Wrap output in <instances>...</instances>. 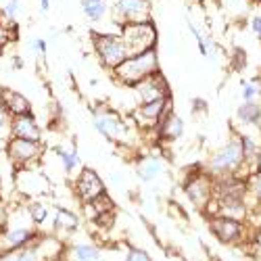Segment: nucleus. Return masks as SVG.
Instances as JSON below:
<instances>
[{"label":"nucleus","instance_id":"1","mask_svg":"<svg viewBox=\"0 0 261 261\" xmlns=\"http://www.w3.org/2000/svg\"><path fill=\"white\" fill-rule=\"evenodd\" d=\"M245 169H249V165L245 161V153H243L241 142H238V136L230 138L222 148H217L205 165V171L211 178H222V176H241V178H245L243 176Z\"/></svg>","mask_w":261,"mask_h":261},{"label":"nucleus","instance_id":"2","mask_svg":"<svg viewBox=\"0 0 261 261\" xmlns=\"http://www.w3.org/2000/svg\"><path fill=\"white\" fill-rule=\"evenodd\" d=\"M161 67H159V55H157V48H150L146 53H140V55H134V57H127L119 67L113 69V75L117 77L119 84L123 86H136L138 82L150 77L159 73Z\"/></svg>","mask_w":261,"mask_h":261},{"label":"nucleus","instance_id":"3","mask_svg":"<svg viewBox=\"0 0 261 261\" xmlns=\"http://www.w3.org/2000/svg\"><path fill=\"white\" fill-rule=\"evenodd\" d=\"M119 36L127 48V55L134 57L155 48L157 44V30L153 21H136V23H123Z\"/></svg>","mask_w":261,"mask_h":261},{"label":"nucleus","instance_id":"4","mask_svg":"<svg viewBox=\"0 0 261 261\" xmlns=\"http://www.w3.org/2000/svg\"><path fill=\"white\" fill-rule=\"evenodd\" d=\"M92 44L107 69H115L129 57L119 34H92Z\"/></svg>","mask_w":261,"mask_h":261},{"label":"nucleus","instance_id":"5","mask_svg":"<svg viewBox=\"0 0 261 261\" xmlns=\"http://www.w3.org/2000/svg\"><path fill=\"white\" fill-rule=\"evenodd\" d=\"M92 121H94V127L98 132L115 144H125L129 140V127L127 123L113 111L109 109H96L92 113Z\"/></svg>","mask_w":261,"mask_h":261},{"label":"nucleus","instance_id":"6","mask_svg":"<svg viewBox=\"0 0 261 261\" xmlns=\"http://www.w3.org/2000/svg\"><path fill=\"white\" fill-rule=\"evenodd\" d=\"M42 155H44V144L42 142L23 138H9L7 142V157L17 169L34 167V163H38Z\"/></svg>","mask_w":261,"mask_h":261},{"label":"nucleus","instance_id":"7","mask_svg":"<svg viewBox=\"0 0 261 261\" xmlns=\"http://www.w3.org/2000/svg\"><path fill=\"white\" fill-rule=\"evenodd\" d=\"M184 194L194 207L205 211L213 199V178L207 171L190 173L184 180Z\"/></svg>","mask_w":261,"mask_h":261},{"label":"nucleus","instance_id":"8","mask_svg":"<svg viewBox=\"0 0 261 261\" xmlns=\"http://www.w3.org/2000/svg\"><path fill=\"white\" fill-rule=\"evenodd\" d=\"M42 234L34 228L32 222L28 224H7V228L0 232V251L7 249H19V247H28L36 243Z\"/></svg>","mask_w":261,"mask_h":261},{"label":"nucleus","instance_id":"9","mask_svg":"<svg viewBox=\"0 0 261 261\" xmlns=\"http://www.w3.org/2000/svg\"><path fill=\"white\" fill-rule=\"evenodd\" d=\"M73 190L82 203H90L105 194V182L100 180V176L94 169L82 167L73 180Z\"/></svg>","mask_w":261,"mask_h":261},{"label":"nucleus","instance_id":"10","mask_svg":"<svg viewBox=\"0 0 261 261\" xmlns=\"http://www.w3.org/2000/svg\"><path fill=\"white\" fill-rule=\"evenodd\" d=\"M113 19L119 21V25L150 21V0H115Z\"/></svg>","mask_w":261,"mask_h":261},{"label":"nucleus","instance_id":"11","mask_svg":"<svg viewBox=\"0 0 261 261\" xmlns=\"http://www.w3.org/2000/svg\"><path fill=\"white\" fill-rule=\"evenodd\" d=\"M132 88H134L136 98H138L140 105L169 98V86H167V80L163 77L161 71L146 77V80H142V82H138L136 86H132Z\"/></svg>","mask_w":261,"mask_h":261},{"label":"nucleus","instance_id":"12","mask_svg":"<svg viewBox=\"0 0 261 261\" xmlns=\"http://www.w3.org/2000/svg\"><path fill=\"white\" fill-rule=\"evenodd\" d=\"M209 228L213 232V236L224 245H236L243 241L245 236V226L243 222L230 220V217H222V215H213L209 217Z\"/></svg>","mask_w":261,"mask_h":261},{"label":"nucleus","instance_id":"13","mask_svg":"<svg viewBox=\"0 0 261 261\" xmlns=\"http://www.w3.org/2000/svg\"><path fill=\"white\" fill-rule=\"evenodd\" d=\"M50 238L48 236H40L36 243L28 247H19V249H7L0 251V261H48L46 245Z\"/></svg>","mask_w":261,"mask_h":261},{"label":"nucleus","instance_id":"14","mask_svg":"<svg viewBox=\"0 0 261 261\" xmlns=\"http://www.w3.org/2000/svg\"><path fill=\"white\" fill-rule=\"evenodd\" d=\"M169 107H173V100L171 96L165 98V100H155V102H146V105H140L134 113V121L138 123V127H157L161 115L167 111Z\"/></svg>","mask_w":261,"mask_h":261},{"label":"nucleus","instance_id":"15","mask_svg":"<svg viewBox=\"0 0 261 261\" xmlns=\"http://www.w3.org/2000/svg\"><path fill=\"white\" fill-rule=\"evenodd\" d=\"M155 132H157V138L161 142H173L184 134V121L180 119V115L176 111H173V107H169L167 111L161 115Z\"/></svg>","mask_w":261,"mask_h":261},{"label":"nucleus","instance_id":"16","mask_svg":"<svg viewBox=\"0 0 261 261\" xmlns=\"http://www.w3.org/2000/svg\"><path fill=\"white\" fill-rule=\"evenodd\" d=\"M9 134H11V138H23V140L42 142V127L38 125V121L32 113L21 115V117H13Z\"/></svg>","mask_w":261,"mask_h":261},{"label":"nucleus","instance_id":"17","mask_svg":"<svg viewBox=\"0 0 261 261\" xmlns=\"http://www.w3.org/2000/svg\"><path fill=\"white\" fill-rule=\"evenodd\" d=\"M0 107L11 115V119L32 113V102L13 88H0Z\"/></svg>","mask_w":261,"mask_h":261},{"label":"nucleus","instance_id":"18","mask_svg":"<svg viewBox=\"0 0 261 261\" xmlns=\"http://www.w3.org/2000/svg\"><path fill=\"white\" fill-rule=\"evenodd\" d=\"M165 173V161L155 155H146L136 163V176L144 184H153Z\"/></svg>","mask_w":261,"mask_h":261},{"label":"nucleus","instance_id":"19","mask_svg":"<svg viewBox=\"0 0 261 261\" xmlns=\"http://www.w3.org/2000/svg\"><path fill=\"white\" fill-rule=\"evenodd\" d=\"M80 228V217L69 209H57L53 217L55 236H69Z\"/></svg>","mask_w":261,"mask_h":261},{"label":"nucleus","instance_id":"20","mask_svg":"<svg viewBox=\"0 0 261 261\" xmlns=\"http://www.w3.org/2000/svg\"><path fill=\"white\" fill-rule=\"evenodd\" d=\"M65 261H100V249L90 243H75L63 249Z\"/></svg>","mask_w":261,"mask_h":261},{"label":"nucleus","instance_id":"21","mask_svg":"<svg viewBox=\"0 0 261 261\" xmlns=\"http://www.w3.org/2000/svg\"><path fill=\"white\" fill-rule=\"evenodd\" d=\"M236 117L243 125L255 127L261 132V105L259 102H243L241 107H238Z\"/></svg>","mask_w":261,"mask_h":261},{"label":"nucleus","instance_id":"22","mask_svg":"<svg viewBox=\"0 0 261 261\" xmlns=\"http://www.w3.org/2000/svg\"><path fill=\"white\" fill-rule=\"evenodd\" d=\"M55 153L61 159V165H63V169H65L67 176H73L77 169H82V159H80V153H77L75 146H71V148H55Z\"/></svg>","mask_w":261,"mask_h":261},{"label":"nucleus","instance_id":"23","mask_svg":"<svg viewBox=\"0 0 261 261\" xmlns=\"http://www.w3.org/2000/svg\"><path fill=\"white\" fill-rule=\"evenodd\" d=\"M82 9L84 15L88 17L90 21H102L109 15V3L107 0H82Z\"/></svg>","mask_w":261,"mask_h":261},{"label":"nucleus","instance_id":"24","mask_svg":"<svg viewBox=\"0 0 261 261\" xmlns=\"http://www.w3.org/2000/svg\"><path fill=\"white\" fill-rule=\"evenodd\" d=\"M25 211H28V215H30V220H32L34 226H42L48 220V207L44 203H40V201H30Z\"/></svg>","mask_w":261,"mask_h":261},{"label":"nucleus","instance_id":"25","mask_svg":"<svg viewBox=\"0 0 261 261\" xmlns=\"http://www.w3.org/2000/svg\"><path fill=\"white\" fill-rule=\"evenodd\" d=\"M261 96V80L253 77L249 82H243V102H257Z\"/></svg>","mask_w":261,"mask_h":261},{"label":"nucleus","instance_id":"26","mask_svg":"<svg viewBox=\"0 0 261 261\" xmlns=\"http://www.w3.org/2000/svg\"><path fill=\"white\" fill-rule=\"evenodd\" d=\"M19 9H21V0H9V3L5 5V11H3V17L9 21V25L13 23V21L19 17Z\"/></svg>","mask_w":261,"mask_h":261},{"label":"nucleus","instance_id":"27","mask_svg":"<svg viewBox=\"0 0 261 261\" xmlns=\"http://www.w3.org/2000/svg\"><path fill=\"white\" fill-rule=\"evenodd\" d=\"M188 30H190V34L194 36V40H197V46H199L201 55H203V57H209V42L205 40V36H203L197 28H194L192 23H188Z\"/></svg>","mask_w":261,"mask_h":261},{"label":"nucleus","instance_id":"28","mask_svg":"<svg viewBox=\"0 0 261 261\" xmlns=\"http://www.w3.org/2000/svg\"><path fill=\"white\" fill-rule=\"evenodd\" d=\"M247 184H249V194H253V197L261 203V173H253V176L247 178Z\"/></svg>","mask_w":261,"mask_h":261},{"label":"nucleus","instance_id":"29","mask_svg":"<svg viewBox=\"0 0 261 261\" xmlns=\"http://www.w3.org/2000/svg\"><path fill=\"white\" fill-rule=\"evenodd\" d=\"M123 261H153L150 259V255L142 249H136V247H129L127 253H125V259Z\"/></svg>","mask_w":261,"mask_h":261},{"label":"nucleus","instance_id":"30","mask_svg":"<svg viewBox=\"0 0 261 261\" xmlns=\"http://www.w3.org/2000/svg\"><path fill=\"white\" fill-rule=\"evenodd\" d=\"M13 25H7L5 21H0V50H3L9 42L13 40V32H11Z\"/></svg>","mask_w":261,"mask_h":261},{"label":"nucleus","instance_id":"31","mask_svg":"<svg viewBox=\"0 0 261 261\" xmlns=\"http://www.w3.org/2000/svg\"><path fill=\"white\" fill-rule=\"evenodd\" d=\"M46 48H48V42L44 38H36L32 40V53L40 55V57H44L46 55Z\"/></svg>","mask_w":261,"mask_h":261},{"label":"nucleus","instance_id":"32","mask_svg":"<svg viewBox=\"0 0 261 261\" xmlns=\"http://www.w3.org/2000/svg\"><path fill=\"white\" fill-rule=\"evenodd\" d=\"M249 28H251V32L255 34V38L261 40V13H255V15L249 19Z\"/></svg>","mask_w":261,"mask_h":261},{"label":"nucleus","instance_id":"33","mask_svg":"<svg viewBox=\"0 0 261 261\" xmlns=\"http://www.w3.org/2000/svg\"><path fill=\"white\" fill-rule=\"evenodd\" d=\"M3 129H11V115L0 107V132H3Z\"/></svg>","mask_w":261,"mask_h":261},{"label":"nucleus","instance_id":"34","mask_svg":"<svg viewBox=\"0 0 261 261\" xmlns=\"http://www.w3.org/2000/svg\"><path fill=\"white\" fill-rule=\"evenodd\" d=\"M7 222H9V211H7V207L3 203H0V232L7 228Z\"/></svg>","mask_w":261,"mask_h":261},{"label":"nucleus","instance_id":"35","mask_svg":"<svg viewBox=\"0 0 261 261\" xmlns=\"http://www.w3.org/2000/svg\"><path fill=\"white\" fill-rule=\"evenodd\" d=\"M207 111V102L205 100H194V113H205Z\"/></svg>","mask_w":261,"mask_h":261},{"label":"nucleus","instance_id":"36","mask_svg":"<svg viewBox=\"0 0 261 261\" xmlns=\"http://www.w3.org/2000/svg\"><path fill=\"white\" fill-rule=\"evenodd\" d=\"M40 9H42V11H44V13H46V11L50 9V0H40Z\"/></svg>","mask_w":261,"mask_h":261},{"label":"nucleus","instance_id":"37","mask_svg":"<svg viewBox=\"0 0 261 261\" xmlns=\"http://www.w3.org/2000/svg\"><path fill=\"white\" fill-rule=\"evenodd\" d=\"M255 169H257V171H259V173H261V155H259V157H257V163H255Z\"/></svg>","mask_w":261,"mask_h":261},{"label":"nucleus","instance_id":"38","mask_svg":"<svg viewBox=\"0 0 261 261\" xmlns=\"http://www.w3.org/2000/svg\"><path fill=\"white\" fill-rule=\"evenodd\" d=\"M257 245H261V232H259V236H257Z\"/></svg>","mask_w":261,"mask_h":261},{"label":"nucleus","instance_id":"39","mask_svg":"<svg viewBox=\"0 0 261 261\" xmlns=\"http://www.w3.org/2000/svg\"><path fill=\"white\" fill-rule=\"evenodd\" d=\"M255 3H257V5H259V7H261V0H255Z\"/></svg>","mask_w":261,"mask_h":261}]
</instances>
